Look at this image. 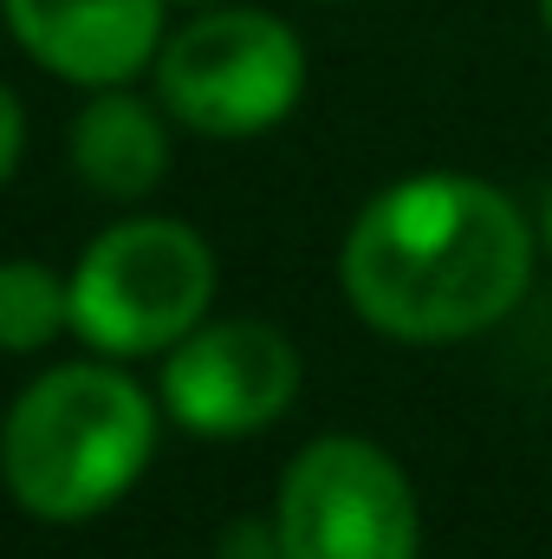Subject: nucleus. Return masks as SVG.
<instances>
[{
  "mask_svg": "<svg viewBox=\"0 0 552 559\" xmlns=\"http://www.w3.org/2000/svg\"><path fill=\"white\" fill-rule=\"evenodd\" d=\"M299 397V352L267 319H221L195 325L169 345L163 404L195 436H254L292 411Z\"/></svg>",
  "mask_w": 552,
  "mask_h": 559,
  "instance_id": "423d86ee",
  "label": "nucleus"
},
{
  "mask_svg": "<svg viewBox=\"0 0 552 559\" xmlns=\"http://www.w3.org/2000/svg\"><path fill=\"white\" fill-rule=\"evenodd\" d=\"M540 20H547V33H552V0H540Z\"/></svg>",
  "mask_w": 552,
  "mask_h": 559,
  "instance_id": "ddd939ff",
  "label": "nucleus"
},
{
  "mask_svg": "<svg viewBox=\"0 0 552 559\" xmlns=\"http://www.w3.org/2000/svg\"><path fill=\"white\" fill-rule=\"evenodd\" d=\"M72 325V280L46 261H0V352H39Z\"/></svg>",
  "mask_w": 552,
  "mask_h": 559,
  "instance_id": "1a4fd4ad",
  "label": "nucleus"
},
{
  "mask_svg": "<svg viewBox=\"0 0 552 559\" xmlns=\"http://www.w3.org/2000/svg\"><path fill=\"white\" fill-rule=\"evenodd\" d=\"M540 235H547V248H552V195H547V209H540Z\"/></svg>",
  "mask_w": 552,
  "mask_h": 559,
  "instance_id": "f8f14e48",
  "label": "nucleus"
},
{
  "mask_svg": "<svg viewBox=\"0 0 552 559\" xmlns=\"http://www.w3.org/2000/svg\"><path fill=\"white\" fill-rule=\"evenodd\" d=\"M20 138H26V118H20V98L0 85V182L13 176V163H20Z\"/></svg>",
  "mask_w": 552,
  "mask_h": 559,
  "instance_id": "9b49d317",
  "label": "nucleus"
},
{
  "mask_svg": "<svg viewBox=\"0 0 552 559\" xmlns=\"http://www.w3.org/2000/svg\"><path fill=\"white\" fill-rule=\"evenodd\" d=\"M286 559H416L422 554V508L397 455L364 436H319L305 442L274 501Z\"/></svg>",
  "mask_w": 552,
  "mask_h": 559,
  "instance_id": "39448f33",
  "label": "nucleus"
},
{
  "mask_svg": "<svg viewBox=\"0 0 552 559\" xmlns=\"http://www.w3.org/2000/svg\"><path fill=\"white\" fill-rule=\"evenodd\" d=\"M338 280L371 332L397 345H461L527 299L533 228L507 189L422 169L358 209Z\"/></svg>",
  "mask_w": 552,
  "mask_h": 559,
  "instance_id": "f257e3e1",
  "label": "nucleus"
},
{
  "mask_svg": "<svg viewBox=\"0 0 552 559\" xmlns=\"http://www.w3.org/2000/svg\"><path fill=\"white\" fill-rule=\"evenodd\" d=\"M156 449V404L111 365H59L0 429L7 495L39 521H92L124 501Z\"/></svg>",
  "mask_w": 552,
  "mask_h": 559,
  "instance_id": "f03ea898",
  "label": "nucleus"
},
{
  "mask_svg": "<svg viewBox=\"0 0 552 559\" xmlns=\"http://www.w3.org/2000/svg\"><path fill=\"white\" fill-rule=\"evenodd\" d=\"M215 559H286V540H279V521H228L221 540H215Z\"/></svg>",
  "mask_w": 552,
  "mask_h": 559,
  "instance_id": "9d476101",
  "label": "nucleus"
},
{
  "mask_svg": "<svg viewBox=\"0 0 552 559\" xmlns=\"http://www.w3.org/2000/svg\"><path fill=\"white\" fill-rule=\"evenodd\" d=\"M215 254L195 228L143 215L105 228L72 267V332L105 358L169 352L208 319Z\"/></svg>",
  "mask_w": 552,
  "mask_h": 559,
  "instance_id": "7ed1b4c3",
  "label": "nucleus"
},
{
  "mask_svg": "<svg viewBox=\"0 0 552 559\" xmlns=\"http://www.w3.org/2000/svg\"><path fill=\"white\" fill-rule=\"evenodd\" d=\"M72 169L85 189L111 202H137L169 176V131L143 98L105 85V98H92L72 118Z\"/></svg>",
  "mask_w": 552,
  "mask_h": 559,
  "instance_id": "6e6552de",
  "label": "nucleus"
},
{
  "mask_svg": "<svg viewBox=\"0 0 552 559\" xmlns=\"http://www.w3.org/2000/svg\"><path fill=\"white\" fill-rule=\"evenodd\" d=\"M13 39L72 85H124L163 46V0H0Z\"/></svg>",
  "mask_w": 552,
  "mask_h": 559,
  "instance_id": "0eeeda50",
  "label": "nucleus"
},
{
  "mask_svg": "<svg viewBox=\"0 0 552 559\" xmlns=\"http://www.w3.org/2000/svg\"><path fill=\"white\" fill-rule=\"evenodd\" d=\"M182 7H215V0H182Z\"/></svg>",
  "mask_w": 552,
  "mask_h": 559,
  "instance_id": "4468645a",
  "label": "nucleus"
},
{
  "mask_svg": "<svg viewBox=\"0 0 552 559\" xmlns=\"http://www.w3.org/2000/svg\"><path fill=\"white\" fill-rule=\"evenodd\" d=\"M156 92L202 138H261L305 92V46L261 7H215L156 52Z\"/></svg>",
  "mask_w": 552,
  "mask_h": 559,
  "instance_id": "20e7f679",
  "label": "nucleus"
}]
</instances>
